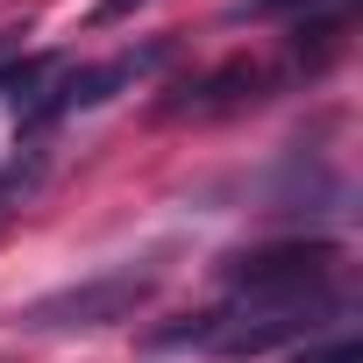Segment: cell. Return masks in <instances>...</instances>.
Returning <instances> with one entry per match:
<instances>
[{
    "instance_id": "cell-9",
    "label": "cell",
    "mask_w": 363,
    "mask_h": 363,
    "mask_svg": "<svg viewBox=\"0 0 363 363\" xmlns=\"http://www.w3.org/2000/svg\"><path fill=\"white\" fill-rule=\"evenodd\" d=\"M271 8H299V0H271ZM306 8H313V0H306Z\"/></svg>"
},
{
    "instance_id": "cell-6",
    "label": "cell",
    "mask_w": 363,
    "mask_h": 363,
    "mask_svg": "<svg viewBox=\"0 0 363 363\" xmlns=\"http://www.w3.org/2000/svg\"><path fill=\"white\" fill-rule=\"evenodd\" d=\"M36 186H43V150H29V157H15L8 171H0V214H8L15 200H29Z\"/></svg>"
},
{
    "instance_id": "cell-4",
    "label": "cell",
    "mask_w": 363,
    "mask_h": 363,
    "mask_svg": "<svg viewBox=\"0 0 363 363\" xmlns=\"http://www.w3.org/2000/svg\"><path fill=\"white\" fill-rule=\"evenodd\" d=\"M250 100H264V72H257V65H221V72H207L200 86H186L178 100H164L157 114H164V121H221V114H235V107H250Z\"/></svg>"
},
{
    "instance_id": "cell-2",
    "label": "cell",
    "mask_w": 363,
    "mask_h": 363,
    "mask_svg": "<svg viewBox=\"0 0 363 363\" xmlns=\"http://www.w3.org/2000/svg\"><path fill=\"white\" fill-rule=\"evenodd\" d=\"M150 292H157V264H143V271H135V264H128V271H100V278H79V285H65V292L22 306V328H36V335L114 328V320H128Z\"/></svg>"
},
{
    "instance_id": "cell-5",
    "label": "cell",
    "mask_w": 363,
    "mask_h": 363,
    "mask_svg": "<svg viewBox=\"0 0 363 363\" xmlns=\"http://www.w3.org/2000/svg\"><path fill=\"white\" fill-rule=\"evenodd\" d=\"M57 79V57H22V65H0V100H15L22 121L43 107V86Z\"/></svg>"
},
{
    "instance_id": "cell-1",
    "label": "cell",
    "mask_w": 363,
    "mask_h": 363,
    "mask_svg": "<svg viewBox=\"0 0 363 363\" xmlns=\"http://www.w3.org/2000/svg\"><path fill=\"white\" fill-rule=\"evenodd\" d=\"M328 313H335V292L242 299V306H228V313H207L200 349H214V356H271V349H285V342H313Z\"/></svg>"
},
{
    "instance_id": "cell-3",
    "label": "cell",
    "mask_w": 363,
    "mask_h": 363,
    "mask_svg": "<svg viewBox=\"0 0 363 363\" xmlns=\"http://www.w3.org/2000/svg\"><path fill=\"white\" fill-rule=\"evenodd\" d=\"M221 278L242 292V299H292V292H328V278H335V242H306V235H292V242H264V250H242V257H228L221 264Z\"/></svg>"
},
{
    "instance_id": "cell-8",
    "label": "cell",
    "mask_w": 363,
    "mask_h": 363,
    "mask_svg": "<svg viewBox=\"0 0 363 363\" xmlns=\"http://www.w3.org/2000/svg\"><path fill=\"white\" fill-rule=\"evenodd\" d=\"M128 8H143V0H100V8H93V22H114V15H128Z\"/></svg>"
},
{
    "instance_id": "cell-7",
    "label": "cell",
    "mask_w": 363,
    "mask_h": 363,
    "mask_svg": "<svg viewBox=\"0 0 363 363\" xmlns=\"http://www.w3.org/2000/svg\"><path fill=\"white\" fill-rule=\"evenodd\" d=\"M313 363H363V349H356V342H335V349H320Z\"/></svg>"
}]
</instances>
